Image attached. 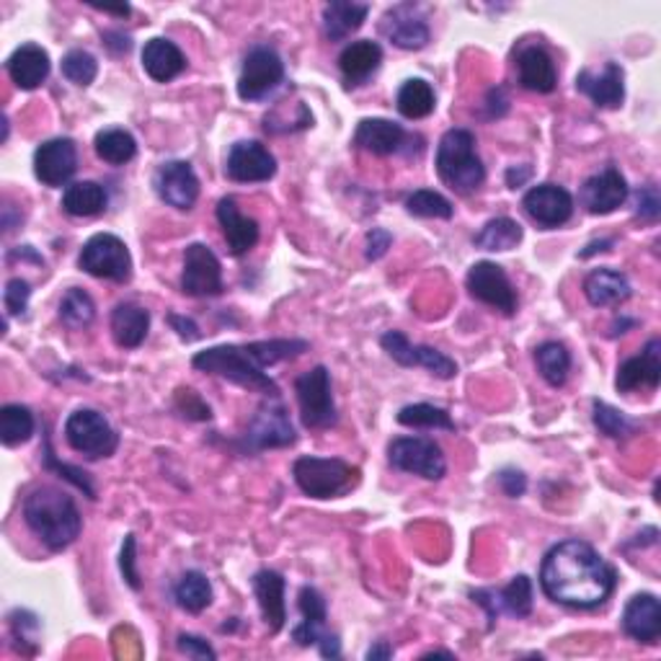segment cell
Instances as JSON below:
<instances>
[{
  "mask_svg": "<svg viewBox=\"0 0 661 661\" xmlns=\"http://www.w3.org/2000/svg\"><path fill=\"white\" fill-rule=\"evenodd\" d=\"M636 215L646 223H657L661 215V196L653 183H646L636 192Z\"/></svg>",
  "mask_w": 661,
  "mask_h": 661,
  "instance_id": "obj_50",
  "label": "cell"
},
{
  "mask_svg": "<svg viewBox=\"0 0 661 661\" xmlns=\"http://www.w3.org/2000/svg\"><path fill=\"white\" fill-rule=\"evenodd\" d=\"M300 419L308 429H326L336 424V404L331 393V374L323 365L313 367L310 372L295 380Z\"/></svg>",
  "mask_w": 661,
  "mask_h": 661,
  "instance_id": "obj_8",
  "label": "cell"
},
{
  "mask_svg": "<svg viewBox=\"0 0 661 661\" xmlns=\"http://www.w3.org/2000/svg\"><path fill=\"white\" fill-rule=\"evenodd\" d=\"M437 174L455 192L468 194L486 179V168L475 153V138L468 129H449L437 148Z\"/></svg>",
  "mask_w": 661,
  "mask_h": 661,
  "instance_id": "obj_4",
  "label": "cell"
},
{
  "mask_svg": "<svg viewBox=\"0 0 661 661\" xmlns=\"http://www.w3.org/2000/svg\"><path fill=\"white\" fill-rule=\"evenodd\" d=\"M406 213L414 217H427V220H449L455 213L453 202L447 196H442L434 189H419L406 200Z\"/></svg>",
  "mask_w": 661,
  "mask_h": 661,
  "instance_id": "obj_45",
  "label": "cell"
},
{
  "mask_svg": "<svg viewBox=\"0 0 661 661\" xmlns=\"http://www.w3.org/2000/svg\"><path fill=\"white\" fill-rule=\"evenodd\" d=\"M99 63L91 52L73 50L63 58V75L75 86H91L97 80Z\"/></svg>",
  "mask_w": 661,
  "mask_h": 661,
  "instance_id": "obj_47",
  "label": "cell"
},
{
  "mask_svg": "<svg viewBox=\"0 0 661 661\" xmlns=\"http://www.w3.org/2000/svg\"><path fill=\"white\" fill-rule=\"evenodd\" d=\"M628 200V183L618 168H602V171L589 176L582 187V204L592 215H610Z\"/></svg>",
  "mask_w": 661,
  "mask_h": 661,
  "instance_id": "obj_20",
  "label": "cell"
},
{
  "mask_svg": "<svg viewBox=\"0 0 661 661\" xmlns=\"http://www.w3.org/2000/svg\"><path fill=\"white\" fill-rule=\"evenodd\" d=\"M522 207L543 228H558L574 215V200L563 187H556V183H537L524 194Z\"/></svg>",
  "mask_w": 661,
  "mask_h": 661,
  "instance_id": "obj_19",
  "label": "cell"
},
{
  "mask_svg": "<svg viewBox=\"0 0 661 661\" xmlns=\"http://www.w3.org/2000/svg\"><path fill=\"white\" fill-rule=\"evenodd\" d=\"M150 331V313L140 305L122 303L112 313V336L122 349H135L145 342Z\"/></svg>",
  "mask_w": 661,
  "mask_h": 661,
  "instance_id": "obj_33",
  "label": "cell"
},
{
  "mask_svg": "<svg viewBox=\"0 0 661 661\" xmlns=\"http://www.w3.org/2000/svg\"><path fill=\"white\" fill-rule=\"evenodd\" d=\"M380 63H383V50H380L378 42H370V39H363V42H352L349 47H344L342 58H339V67H342L346 84L349 86H357L370 78V75L380 67Z\"/></svg>",
  "mask_w": 661,
  "mask_h": 661,
  "instance_id": "obj_34",
  "label": "cell"
},
{
  "mask_svg": "<svg viewBox=\"0 0 661 661\" xmlns=\"http://www.w3.org/2000/svg\"><path fill=\"white\" fill-rule=\"evenodd\" d=\"M395 104H398V112L406 119H424L437 106V97H434V88L427 80L411 78L401 86Z\"/></svg>",
  "mask_w": 661,
  "mask_h": 661,
  "instance_id": "obj_37",
  "label": "cell"
},
{
  "mask_svg": "<svg viewBox=\"0 0 661 661\" xmlns=\"http://www.w3.org/2000/svg\"><path fill=\"white\" fill-rule=\"evenodd\" d=\"M610 245H612V241H599V243H592L587 251H584L582 254V258H589L592 254H597V251H610Z\"/></svg>",
  "mask_w": 661,
  "mask_h": 661,
  "instance_id": "obj_62",
  "label": "cell"
},
{
  "mask_svg": "<svg viewBox=\"0 0 661 661\" xmlns=\"http://www.w3.org/2000/svg\"><path fill=\"white\" fill-rule=\"evenodd\" d=\"M535 359H537V370H541V374L548 385L561 387L565 380H569L571 354L563 344H558V342L541 344L535 352Z\"/></svg>",
  "mask_w": 661,
  "mask_h": 661,
  "instance_id": "obj_42",
  "label": "cell"
},
{
  "mask_svg": "<svg viewBox=\"0 0 661 661\" xmlns=\"http://www.w3.org/2000/svg\"><path fill=\"white\" fill-rule=\"evenodd\" d=\"M628 277L620 275L615 269H595L584 279V295L595 308H610L620 305L631 297Z\"/></svg>",
  "mask_w": 661,
  "mask_h": 661,
  "instance_id": "obj_31",
  "label": "cell"
},
{
  "mask_svg": "<svg viewBox=\"0 0 661 661\" xmlns=\"http://www.w3.org/2000/svg\"><path fill=\"white\" fill-rule=\"evenodd\" d=\"M5 67H9L13 84L22 88V91H34L50 75V54L39 45H22L11 54Z\"/></svg>",
  "mask_w": 661,
  "mask_h": 661,
  "instance_id": "obj_27",
  "label": "cell"
},
{
  "mask_svg": "<svg viewBox=\"0 0 661 661\" xmlns=\"http://www.w3.org/2000/svg\"><path fill=\"white\" fill-rule=\"evenodd\" d=\"M470 597L488 610L491 625H494V620L499 618L501 610L509 612V615H514V618H527L530 612H533V582H530L524 574L514 576L512 582H509L507 587L499 592L479 589V592H473Z\"/></svg>",
  "mask_w": 661,
  "mask_h": 661,
  "instance_id": "obj_21",
  "label": "cell"
},
{
  "mask_svg": "<svg viewBox=\"0 0 661 661\" xmlns=\"http://www.w3.org/2000/svg\"><path fill=\"white\" fill-rule=\"evenodd\" d=\"M391 657H393V649H391V646L385 644V640H380L378 646H372V649L367 651V659H370V661H378V659H391Z\"/></svg>",
  "mask_w": 661,
  "mask_h": 661,
  "instance_id": "obj_60",
  "label": "cell"
},
{
  "mask_svg": "<svg viewBox=\"0 0 661 661\" xmlns=\"http://www.w3.org/2000/svg\"><path fill=\"white\" fill-rule=\"evenodd\" d=\"M499 483L504 488V494L512 496V499H520L524 494V488H527V479L520 473V470H501Z\"/></svg>",
  "mask_w": 661,
  "mask_h": 661,
  "instance_id": "obj_56",
  "label": "cell"
},
{
  "mask_svg": "<svg viewBox=\"0 0 661 661\" xmlns=\"http://www.w3.org/2000/svg\"><path fill=\"white\" fill-rule=\"evenodd\" d=\"M93 148H97V155L101 161L112 163V166H125L138 155V142H135L132 135L127 129H101L93 140Z\"/></svg>",
  "mask_w": 661,
  "mask_h": 661,
  "instance_id": "obj_39",
  "label": "cell"
},
{
  "mask_svg": "<svg viewBox=\"0 0 661 661\" xmlns=\"http://www.w3.org/2000/svg\"><path fill=\"white\" fill-rule=\"evenodd\" d=\"M93 9L104 11V13H109V16H117V18H127L129 16L127 5H122V9H112V5H93Z\"/></svg>",
  "mask_w": 661,
  "mask_h": 661,
  "instance_id": "obj_61",
  "label": "cell"
},
{
  "mask_svg": "<svg viewBox=\"0 0 661 661\" xmlns=\"http://www.w3.org/2000/svg\"><path fill=\"white\" fill-rule=\"evenodd\" d=\"M541 587L558 605L592 610L612 597L618 571L589 543L563 541L543 558Z\"/></svg>",
  "mask_w": 661,
  "mask_h": 661,
  "instance_id": "obj_1",
  "label": "cell"
},
{
  "mask_svg": "<svg viewBox=\"0 0 661 661\" xmlns=\"http://www.w3.org/2000/svg\"><path fill=\"white\" fill-rule=\"evenodd\" d=\"M78 267L97 279L127 282L132 277V256L122 238L112 233H99L88 238L78 256Z\"/></svg>",
  "mask_w": 661,
  "mask_h": 661,
  "instance_id": "obj_7",
  "label": "cell"
},
{
  "mask_svg": "<svg viewBox=\"0 0 661 661\" xmlns=\"http://www.w3.org/2000/svg\"><path fill=\"white\" fill-rule=\"evenodd\" d=\"M78 168V150L67 138L47 140L34 153V174L47 187H63Z\"/></svg>",
  "mask_w": 661,
  "mask_h": 661,
  "instance_id": "obj_18",
  "label": "cell"
},
{
  "mask_svg": "<svg viewBox=\"0 0 661 661\" xmlns=\"http://www.w3.org/2000/svg\"><path fill=\"white\" fill-rule=\"evenodd\" d=\"M174 597L187 612H202L213 602V584L202 571H187L174 587Z\"/></svg>",
  "mask_w": 661,
  "mask_h": 661,
  "instance_id": "obj_40",
  "label": "cell"
},
{
  "mask_svg": "<svg viewBox=\"0 0 661 661\" xmlns=\"http://www.w3.org/2000/svg\"><path fill=\"white\" fill-rule=\"evenodd\" d=\"M181 290L189 297H215L223 292L220 258L204 243H192L183 251Z\"/></svg>",
  "mask_w": 661,
  "mask_h": 661,
  "instance_id": "obj_11",
  "label": "cell"
},
{
  "mask_svg": "<svg viewBox=\"0 0 661 661\" xmlns=\"http://www.w3.org/2000/svg\"><path fill=\"white\" fill-rule=\"evenodd\" d=\"M297 608L300 615H303V623L295 625L292 638H295L300 646L318 644V640L326 636V599L320 597L318 589L303 587L297 595Z\"/></svg>",
  "mask_w": 661,
  "mask_h": 661,
  "instance_id": "obj_32",
  "label": "cell"
},
{
  "mask_svg": "<svg viewBox=\"0 0 661 661\" xmlns=\"http://www.w3.org/2000/svg\"><path fill=\"white\" fill-rule=\"evenodd\" d=\"M47 468L58 470L60 475H65V479L71 481L75 488L84 491V494L88 496V499H97V491H93L91 481H88V473H84V470H78V468L65 466V462H58V458H54V453H52L50 447H47Z\"/></svg>",
  "mask_w": 661,
  "mask_h": 661,
  "instance_id": "obj_51",
  "label": "cell"
},
{
  "mask_svg": "<svg viewBox=\"0 0 661 661\" xmlns=\"http://www.w3.org/2000/svg\"><path fill=\"white\" fill-rule=\"evenodd\" d=\"M468 292L491 308L501 310L504 316H512L517 310V292L509 282L507 271L494 262H479L468 271Z\"/></svg>",
  "mask_w": 661,
  "mask_h": 661,
  "instance_id": "obj_12",
  "label": "cell"
},
{
  "mask_svg": "<svg viewBox=\"0 0 661 661\" xmlns=\"http://www.w3.org/2000/svg\"><path fill=\"white\" fill-rule=\"evenodd\" d=\"M398 424L411 429H445V432H455V421L449 419L445 408H437L432 404L404 406L398 414Z\"/></svg>",
  "mask_w": 661,
  "mask_h": 661,
  "instance_id": "obj_44",
  "label": "cell"
},
{
  "mask_svg": "<svg viewBox=\"0 0 661 661\" xmlns=\"http://www.w3.org/2000/svg\"><path fill=\"white\" fill-rule=\"evenodd\" d=\"M155 192L166 204L187 213L200 196V179L187 161H168L155 171Z\"/></svg>",
  "mask_w": 661,
  "mask_h": 661,
  "instance_id": "obj_17",
  "label": "cell"
},
{
  "mask_svg": "<svg viewBox=\"0 0 661 661\" xmlns=\"http://www.w3.org/2000/svg\"><path fill=\"white\" fill-rule=\"evenodd\" d=\"M522 225L512 220V217H494L475 236V245L483 251H512L522 243Z\"/></svg>",
  "mask_w": 661,
  "mask_h": 661,
  "instance_id": "obj_38",
  "label": "cell"
},
{
  "mask_svg": "<svg viewBox=\"0 0 661 661\" xmlns=\"http://www.w3.org/2000/svg\"><path fill=\"white\" fill-rule=\"evenodd\" d=\"M245 349H249L251 359L258 367H269L277 363H288V359H295L303 352H308V342H303V339H271V342L245 344Z\"/></svg>",
  "mask_w": 661,
  "mask_h": 661,
  "instance_id": "obj_43",
  "label": "cell"
},
{
  "mask_svg": "<svg viewBox=\"0 0 661 661\" xmlns=\"http://www.w3.org/2000/svg\"><path fill=\"white\" fill-rule=\"evenodd\" d=\"M367 13H370V5L365 3H344V0L329 3L323 9V34L331 42H344L354 31L363 29Z\"/></svg>",
  "mask_w": 661,
  "mask_h": 661,
  "instance_id": "obj_35",
  "label": "cell"
},
{
  "mask_svg": "<svg viewBox=\"0 0 661 661\" xmlns=\"http://www.w3.org/2000/svg\"><path fill=\"white\" fill-rule=\"evenodd\" d=\"M142 67H145V73L155 84H168L176 75L187 71V58H183V52L174 42L155 37L142 47Z\"/></svg>",
  "mask_w": 661,
  "mask_h": 661,
  "instance_id": "obj_29",
  "label": "cell"
},
{
  "mask_svg": "<svg viewBox=\"0 0 661 661\" xmlns=\"http://www.w3.org/2000/svg\"><path fill=\"white\" fill-rule=\"evenodd\" d=\"M176 406H179V411H183V417L189 419H196V421H207L213 414H209V406L204 404V401L196 395L194 391H181L176 393Z\"/></svg>",
  "mask_w": 661,
  "mask_h": 661,
  "instance_id": "obj_53",
  "label": "cell"
},
{
  "mask_svg": "<svg viewBox=\"0 0 661 661\" xmlns=\"http://www.w3.org/2000/svg\"><path fill=\"white\" fill-rule=\"evenodd\" d=\"M380 344L401 367H424L427 372H432L440 380H453L458 374V365L453 359L434 349V346L411 344L401 331H387L380 339Z\"/></svg>",
  "mask_w": 661,
  "mask_h": 661,
  "instance_id": "obj_13",
  "label": "cell"
},
{
  "mask_svg": "<svg viewBox=\"0 0 661 661\" xmlns=\"http://www.w3.org/2000/svg\"><path fill=\"white\" fill-rule=\"evenodd\" d=\"M254 595L262 610L264 623H267L269 633H279L284 628L288 620V605H284V579L277 571H258L254 576Z\"/></svg>",
  "mask_w": 661,
  "mask_h": 661,
  "instance_id": "obj_26",
  "label": "cell"
},
{
  "mask_svg": "<svg viewBox=\"0 0 661 661\" xmlns=\"http://www.w3.org/2000/svg\"><path fill=\"white\" fill-rule=\"evenodd\" d=\"M380 31L385 34L398 50H421L429 42V26L419 5L401 3L385 11Z\"/></svg>",
  "mask_w": 661,
  "mask_h": 661,
  "instance_id": "obj_16",
  "label": "cell"
},
{
  "mask_svg": "<svg viewBox=\"0 0 661 661\" xmlns=\"http://www.w3.org/2000/svg\"><path fill=\"white\" fill-rule=\"evenodd\" d=\"M318 646H320V653H323L326 659H336L339 657V638L331 636V633H326V636L318 640Z\"/></svg>",
  "mask_w": 661,
  "mask_h": 661,
  "instance_id": "obj_59",
  "label": "cell"
},
{
  "mask_svg": "<svg viewBox=\"0 0 661 661\" xmlns=\"http://www.w3.org/2000/svg\"><path fill=\"white\" fill-rule=\"evenodd\" d=\"M595 427L612 440H625L636 432V424L631 419H625L618 408L602 404V401H595Z\"/></svg>",
  "mask_w": 661,
  "mask_h": 661,
  "instance_id": "obj_48",
  "label": "cell"
},
{
  "mask_svg": "<svg viewBox=\"0 0 661 661\" xmlns=\"http://www.w3.org/2000/svg\"><path fill=\"white\" fill-rule=\"evenodd\" d=\"M530 176H533V168H530V166H512V168H509V171H507V183H509V189L522 187V183L527 181Z\"/></svg>",
  "mask_w": 661,
  "mask_h": 661,
  "instance_id": "obj_58",
  "label": "cell"
},
{
  "mask_svg": "<svg viewBox=\"0 0 661 661\" xmlns=\"http://www.w3.org/2000/svg\"><path fill=\"white\" fill-rule=\"evenodd\" d=\"M434 657H445V659H455V653H449V651H429L424 659H434Z\"/></svg>",
  "mask_w": 661,
  "mask_h": 661,
  "instance_id": "obj_63",
  "label": "cell"
},
{
  "mask_svg": "<svg viewBox=\"0 0 661 661\" xmlns=\"http://www.w3.org/2000/svg\"><path fill=\"white\" fill-rule=\"evenodd\" d=\"M135 548H138V543H135V535L125 537V545H122V556H119V569L122 576H125V582L132 589H140V574H138V556H135Z\"/></svg>",
  "mask_w": 661,
  "mask_h": 661,
  "instance_id": "obj_52",
  "label": "cell"
},
{
  "mask_svg": "<svg viewBox=\"0 0 661 661\" xmlns=\"http://www.w3.org/2000/svg\"><path fill=\"white\" fill-rule=\"evenodd\" d=\"M228 179L238 183H258L269 181L277 174V161L262 142L241 140L230 148L228 163H225Z\"/></svg>",
  "mask_w": 661,
  "mask_h": 661,
  "instance_id": "obj_15",
  "label": "cell"
},
{
  "mask_svg": "<svg viewBox=\"0 0 661 661\" xmlns=\"http://www.w3.org/2000/svg\"><path fill=\"white\" fill-rule=\"evenodd\" d=\"M29 297H31L29 282H24V279H11L3 292V305L5 310H9V316H24V310L29 308Z\"/></svg>",
  "mask_w": 661,
  "mask_h": 661,
  "instance_id": "obj_49",
  "label": "cell"
},
{
  "mask_svg": "<svg viewBox=\"0 0 661 661\" xmlns=\"http://www.w3.org/2000/svg\"><path fill=\"white\" fill-rule=\"evenodd\" d=\"M295 442V429L288 417V408L277 404V398L258 406L256 417L251 419L249 432H245V445L251 449H269V447H288Z\"/></svg>",
  "mask_w": 661,
  "mask_h": 661,
  "instance_id": "obj_14",
  "label": "cell"
},
{
  "mask_svg": "<svg viewBox=\"0 0 661 661\" xmlns=\"http://www.w3.org/2000/svg\"><path fill=\"white\" fill-rule=\"evenodd\" d=\"M576 88L592 104L599 109H618L625 101V73L618 63H605L599 73L582 71L576 78Z\"/></svg>",
  "mask_w": 661,
  "mask_h": 661,
  "instance_id": "obj_22",
  "label": "cell"
},
{
  "mask_svg": "<svg viewBox=\"0 0 661 661\" xmlns=\"http://www.w3.org/2000/svg\"><path fill=\"white\" fill-rule=\"evenodd\" d=\"M284 80V63L277 50L267 45H258L245 54L241 78H238V97L243 101H258L277 91Z\"/></svg>",
  "mask_w": 661,
  "mask_h": 661,
  "instance_id": "obj_10",
  "label": "cell"
},
{
  "mask_svg": "<svg viewBox=\"0 0 661 661\" xmlns=\"http://www.w3.org/2000/svg\"><path fill=\"white\" fill-rule=\"evenodd\" d=\"M391 466L404 470V473L421 475L427 481H442L447 473L445 455L434 440L427 437H398L387 447Z\"/></svg>",
  "mask_w": 661,
  "mask_h": 661,
  "instance_id": "obj_9",
  "label": "cell"
},
{
  "mask_svg": "<svg viewBox=\"0 0 661 661\" xmlns=\"http://www.w3.org/2000/svg\"><path fill=\"white\" fill-rule=\"evenodd\" d=\"M24 520L34 535L50 550H65L80 535L84 520L65 491L42 486L24 501Z\"/></svg>",
  "mask_w": 661,
  "mask_h": 661,
  "instance_id": "obj_2",
  "label": "cell"
},
{
  "mask_svg": "<svg viewBox=\"0 0 661 661\" xmlns=\"http://www.w3.org/2000/svg\"><path fill=\"white\" fill-rule=\"evenodd\" d=\"M194 370L217 374V378L228 380V383L241 385L245 391H254L267 395V398H277L279 387L275 380L264 372V367H258L251 359L249 349L238 344H223L213 346V349H204L192 359Z\"/></svg>",
  "mask_w": 661,
  "mask_h": 661,
  "instance_id": "obj_3",
  "label": "cell"
},
{
  "mask_svg": "<svg viewBox=\"0 0 661 661\" xmlns=\"http://www.w3.org/2000/svg\"><path fill=\"white\" fill-rule=\"evenodd\" d=\"M292 475L310 499H339L359 483V470L339 458H300L292 466Z\"/></svg>",
  "mask_w": 661,
  "mask_h": 661,
  "instance_id": "obj_5",
  "label": "cell"
},
{
  "mask_svg": "<svg viewBox=\"0 0 661 661\" xmlns=\"http://www.w3.org/2000/svg\"><path fill=\"white\" fill-rule=\"evenodd\" d=\"M171 320V326L179 333L181 339H187V342H194V339H200V329H196V323L192 318H181V316H168Z\"/></svg>",
  "mask_w": 661,
  "mask_h": 661,
  "instance_id": "obj_57",
  "label": "cell"
},
{
  "mask_svg": "<svg viewBox=\"0 0 661 661\" xmlns=\"http://www.w3.org/2000/svg\"><path fill=\"white\" fill-rule=\"evenodd\" d=\"M65 440L75 453L86 455L88 460L109 458L119 447V434L114 432L104 414L93 411V408H78L67 417Z\"/></svg>",
  "mask_w": 661,
  "mask_h": 661,
  "instance_id": "obj_6",
  "label": "cell"
},
{
  "mask_svg": "<svg viewBox=\"0 0 661 661\" xmlns=\"http://www.w3.org/2000/svg\"><path fill=\"white\" fill-rule=\"evenodd\" d=\"M34 434V414L26 406L9 404L0 408V440L5 447H18Z\"/></svg>",
  "mask_w": 661,
  "mask_h": 661,
  "instance_id": "obj_41",
  "label": "cell"
},
{
  "mask_svg": "<svg viewBox=\"0 0 661 661\" xmlns=\"http://www.w3.org/2000/svg\"><path fill=\"white\" fill-rule=\"evenodd\" d=\"M517 73L522 88L535 93H550L558 84L554 58L543 47H524L517 58Z\"/></svg>",
  "mask_w": 661,
  "mask_h": 661,
  "instance_id": "obj_30",
  "label": "cell"
},
{
  "mask_svg": "<svg viewBox=\"0 0 661 661\" xmlns=\"http://www.w3.org/2000/svg\"><path fill=\"white\" fill-rule=\"evenodd\" d=\"M404 127L395 125L391 119H363L357 132H354V145H359L372 155H380V158L398 153L404 148Z\"/></svg>",
  "mask_w": 661,
  "mask_h": 661,
  "instance_id": "obj_28",
  "label": "cell"
},
{
  "mask_svg": "<svg viewBox=\"0 0 661 661\" xmlns=\"http://www.w3.org/2000/svg\"><path fill=\"white\" fill-rule=\"evenodd\" d=\"M623 631L638 644H657L661 636V605L653 595H636L623 610Z\"/></svg>",
  "mask_w": 661,
  "mask_h": 661,
  "instance_id": "obj_25",
  "label": "cell"
},
{
  "mask_svg": "<svg viewBox=\"0 0 661 661\" xmlns=\"http://www.w3.org/2000/svg\"><path fill=\"white\" fill-rule=\"evenodd\" d=\"M393 236L387 233L383 228H372L370 233H367V258L370 262H378V258H383L387 254V249H391Z\"/></svg>",
  "mask_w": 661,
  "mask_h": 661,
  "instance_id": "obj_55",
  "label": "cell"
},
{
  "mask_svg": "<svg viewBox=\"0 0 661 661\" xmlns=\"http://www.w3.org/2000/svg\"><path fill=\"white\" fill-rule=\"evenodd\" d=\"M217 220H220L225 241H228V249L233 256L249 254L258 243V223L254 217H245L241 209H238L233 196H225V200L217 204Z\"/></svg>",
  "mask_w": 661,
  "mask_h": 661,
  "instance_id": "obj_24",
  "label": "cell"
},
{
  "mask_svg": "<svg viewBox=\"0 0 661 661\" xmlns=\"http://www.w3.org/2000/svg\"><path fill=\"white\" fill-rule=\"evenodd\" d=\"M93 316H97V305H93L88 292L78 288L65 292L63 303H60V318H63L65 326H71V329H86Z\"/></svg>",
  "mask_w": 661,
  "mask_h": 661,
  "instance_id": "obj_46",
  "label": "cell"
},
{
  "mask_svg": "<svg viewBox=\"0 0 661 661\" xmlns=\"http://www.w3.org/2000/svg\"><path fill=\"white\" fill-rule=\"evenodd\" d=\"M659 383H661V342L659 339H651L638 357L625 359V363L620 365L615 387L620 393L638 391V387H651L653 391V387H659Z\"/></svg>",
  "mask_w": 661,
  "mask_h": 661,
  "instance_id": "obj_23",
  "label": "cell"
},
{
  "mask_svg": "<svg viewBox=\"0 0 661 661\" xmlns=\"http://www.w3.org/2000/svg\"><path fill=\"white\" fill-rule=\"evenodd\" d=\"M106 189L97 181L71 183L63 194V209L73 217H93L106 209Z\"/></svg>",
  "mask_w": 661,
  "mask_h": 661,
  "instance_id": "obj_36",
  "label": "cell"
},
{
  "mask_svg": "<svg viewBox=\"0 0 661 661\" xmlns=\"http://www.w3.org/2000/svg\"><path fill=\"white\" fill-rule=\"evenodd\" d=\"M176 646H179L181 653H187V657H192V659H200V661L217 659L213 646H209L207 640L200 636H192V633H181L179 640H176Z\"/></svg>",
  "mask_w": 661,
  "mask_h": 661,
  "instance_id": "obj_54",
  "label": "cell"
}]
</instances>
